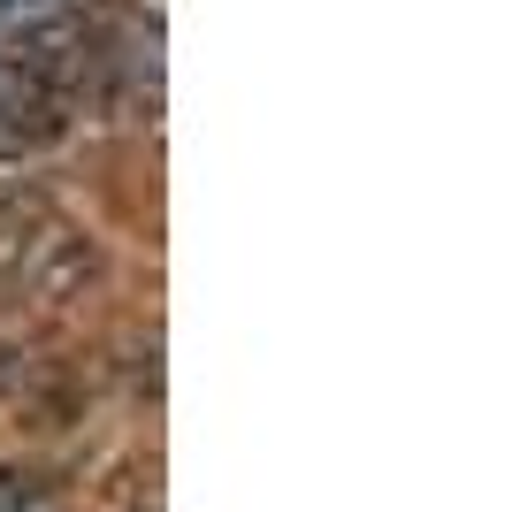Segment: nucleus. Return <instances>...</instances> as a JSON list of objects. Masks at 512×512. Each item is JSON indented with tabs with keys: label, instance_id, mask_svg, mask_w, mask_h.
Here are the masks:
<instances>
[{
	"label": "nucleus",
	"instance_id": "nucleus-1",
	"mask_svg": "<svg viewBox=\"0 0 512 512\" xmlns=\"http://www.w3.org/2000/svg\"><path fill=\"white\" fill-rule=\"evenodd\" d=\"M100 276H107L100 245L77 237V230H62V222H46V230L31 237V253H23V268H16L8 291L31 299V306H46V314H69V306H85L92 291H100Z\"/></svg>",
	"mask_w": 512,
	"mask_h": 512
},
{
	"label": "nucleus",
	"instance_id": "nucleus-2",
	"mask_svg": "<svg viewBox=\"0 0 512 512\" xmlns=\"http://www.w3.org/2000/svg\"><path fill=\"white\" fill-rule=\"evenodd\" d=\"M69 138H77V107L0 69V161H8V169H23V161L62 153Z\"/></svg>",
	"mask_w": 512,
	"mask_h": 512
}]
</instances>
